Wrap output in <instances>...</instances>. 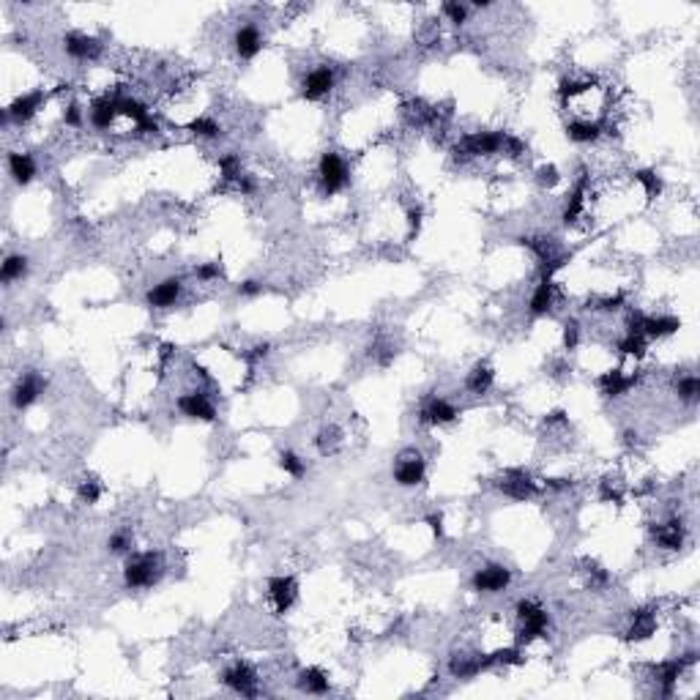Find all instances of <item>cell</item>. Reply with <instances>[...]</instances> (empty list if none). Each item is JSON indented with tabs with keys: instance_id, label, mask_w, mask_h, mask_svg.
I'll return each mask as SVG.
<instances>
[{
	"instance_id": "obj_26",
	"label": "cell",
	"mask_w": 700,
	"mask_h": 700,
	"mask_svg": "<svg viewBox=\"0 0 700 700\" xmlns=\"http://www.w3.org/2000/svg\"><path fill=\"white\" fill-rule=\"evenodd\" d=\"M599 132H602V126H599V123H591V121H575V123L566 126V134H569V140H575V143H594V140L599 137Z\"/></svg>"
},
{
	"instance_id": "obj_10",
	"label": "cell",
	"mask_w": 700,
	"mask_h": 700,
	"mask_svg": "<svg viewBox=\"0 0 700 700\" xmlns=\"http://www.w3.org/2000/svg\"><path fill=\"white\" fill-rule=\"evenodd\" d=\"M41 101H44V93H41V90H36V93H25V96H16V99L5 107V118L16 121V123H27V121L36 115V110L41 107Z\"/></svg>"
},
{
	"instance_id": "obj_42",
	"label": "cell",
	"mask_w": 700,
	"mask_h": 700,
	"mask_svg": "<svg viewBox=\"0 0 700 700\" xmlns=\"http://www.w3.org/2000/svg\"><path fill=\"white\" fill-rule=\"evenodd\" d=\"M80 498H82L85 503H96V500L101 498V487H99V481H93V479L88 481V479H85V481L80 484Z\"/></svg>"
},
{
	"instance_id": "obj_3",
	"label": "cell",
	"mask_w": 700,
	"mask_h": 700,
	"mask_svg": "<svg viewBox=\"0 0 700 700\" xmlns=\"http://www.w3.org/2000/svg\"><path fill=\"white\" fill-rule=\"evenodd\" d=\"M517 616H520V621H522V635H520V640H533V638H539V635L547 632L550 618H547V613H544L536 602H531V599L517 602Z\"/></svg>"
},
{
	"instance_id": "obj_56",
	"label": "cell",
	"mask_w": 700,
	"mask_h": 700,
	"mask_svg": "<svg viewBox=\"0 0 700 700\" xmlns=\"http://www.w3.org/2000/svg\"><path fill=\"white\" fill-rule=\"evenodd\" d=\"M547 487H553V490H564V487H569V481H566V479H550V481H547Z\"/></svg>"
},
{
	"instance_id": "obj_41",
	"label": "cell",
	"mask_w": 700,
	"mask_h": 700,
	"mask_svg": "<svg viewBox=\"0 0 700 700\" xmlns=\"http://www.w3.org/2000/svg\"><path fill=\"white\" fill-rule=\"evenodd\" d=\"M586 88H591V82H577V80H561V85H558V93H561V99H572V96L583 93Z\"/></svg>"
},
{
	"instance_id": "obj_32",
	"label": "cell",
	"mask_w": 700,
	"mask_h": 700,
	"mask_svg": "<svg viewBox=\"0 0 700 700\" xmlns=\"http://www.w3.org/2000/svg\"><path fill=\"white\" fill-rule=\"evenodd\" d=\"M449 671H452V676H457V679H470V676L481 673V671H479V657H455L452 665H449Z\"/></svg>"
},
{
	"instance_id": "obj_5",
	"label": "cell",
	"mask_w": 700,
	"mask_h": 700,
	"mask_svg": "<svg viewBox=\"0 0 700 700\" xmlns=\"http://www.w3.org/2000/svg\"><path fill=\"white\" fill-rule=\"evenodd\" d=\"M503 137L506 134H500V132H476V134H468L460 145L466 148L468 156H487V154H498L503 148Z\"/></svg>"
},
{
	"instance_id": "obj_49",
	"label": "cell",
	"mask_w": 700,
	"mask_h": 700,
	"mask_svg": "<svg viewBox=\"0 0 700 700\" xmlns=\"http://www.w3.org/2000/svg\"><path fill=\"white\" fill-rule=\"evenodd\" d=\"M197 276H200V279H214V276H219V263H206V265H200V268H197Z\"/></svg>"
},
{
	"instance_id": "obj_46",
	"label": "cell",
	"mask_w": 700,
	"mask_h": 700,
	"mask_svg": "<svg viewBox=\"0 0 700 700\" xmlns=\"http://www.w3.org/2000/svg\"><path fill=\"white\" fill-rule=\"evenodd\" d=\"M503 148L509 151V156H520V154H525V143H522V140H517V137H503Z\"/></svg>"
},
{
	"instance_id": "obj_22",
	"label": "cell",
	"mask_w": 700,
	"mask_h": 700,
	"mask_svg": "<svg viewBox=\"0 0 700 700\" xmlns=\"http://www.w3.org/2000/svg\"><path fill=\"white\" fill-rule=\"evenodd\" d=\"M553 298H555V285L550 279H542V285L533 290L531 295V315H547L550 306H553Z\"/></svg>"
},
{
	"instance_id": "obj_23",
	"label": "cell",
	"mask_w": 700,
	"mask_h": 700,
	"mask_svg": "<svg viewBox=\"0 0 700 700\" xmlns=\"http://www.w3.org/2000/svg\"><path fill=\"white\" fill-rule=\"evenodd\" d=\"M681 328V320L679 317H646L643 320V334H649L651 339H660V337H671Z\"/></svg>"
},
{
	"instance_id": "obj_21",
	"label": "cell",
	"mask_w": 700,
	"mask_h": 700,
	"mask_svg": "<svg viewBox=\"0 0 700 700\" xmlns=\"http://www.w3.org/2000/svg\"><path fill=\"white\" fill-rule=\"evenodd\" d=\"M500 490H503V495H509L514 500H525L536 492V484L525 473H511L506 481H500Z\"/></svg>"
},
{
	"instance_id": "obj_14",
	"label": "cell",
	"mask_w": 700,
	"mask_h": 700,
	"mask_svg": "<svg viewBox=\"0 0 700 700\" xmlns=\"http://www.w3.org/2000/svg\"><path fill=\"white\" fill-rule=\"evenodd\" d=\"M260 47H263V38H260V33H257L254 25H243V27L235 30V52H238L243 60L254 58V55L260 52Z\"/></svg>"
},
{
	"instance_id": "obj_19",
	"label": "cell",
	"mask_w": 700,
	"mask_h": 700,
	"mask_svg": "<svg viewBox=\"0 0 700 700\" xmlns=\"http://www.w3.org/2000/svg\"><path fill=\"white\" fill-rule=\"evenodd\" d=\"M8 173H11V178H14V184L25 186V184L33 181L36 165H33V159H30L27 154H8Z\"/></svg>"
},
{
	"instance_id": "obj_39",
	"label": "cell",
	"mask_w": 700,
	"mask_h": 700,
	"mask_svg": "<svg viewBox=\"0 0 700 700\" xmlns=\"http://www.w3.org/2000/svg\"><path fill=\"white\" fill-rule=\"evenodd\" d=\"M337 441H339V430H334V427L323 430V433L317 435V449H320V455H331V452L337 449Z\"/></svg>"
},
{
	"instance_id": "obj_34",
	"label": "cell",
	"mask_w": 700,
	"mask_h": 700,
	"mask_svg": "<svg viewBox=\"0 0 700 700\" xmlns=\"http://www.w3.org/2000/svg\"><path fill=\"white\" fill-rule=\"evenodd\" d=\"M279 466H282L285 473H290L293 479H301V476L306 473V463H304L295 452H282V455H279Z\"/></svg>"
},
{
	"instance_id": "obj_15",
	"label": "cell",
	"mask_w": 700,
	"mask_h": 700,
	"mask_svg": "<svg viewBox=\"0 0 700 700\" xmlns=\"http://www.w3.org/2000/svg\"><path fill=\"white\" fill-rule=\"evenodd\" d=\"M635 383H638V375H624V372H618V370H613V372H607V375L599 378V389H602L605 397H621V394H627Z\"/></svg>"
},
{
	"instance_id": "obj_53",
	"label": "cell",
	"mask_w": 700,
	"mask_h": 700,
	"mask_svg": "<svg viewBox=\"0 0 700 700\" xmlns=\"http://www.w3.org/2000/svg\"><path fill=\"white\" fill-rule=\"evenodd\" d=\"M621 304H624V295L618 293V295H613V298H605V301H602V309H607V312H610V309H618Z\"/></svg>"
},
{
	"instance_id": "obj_51",
	"label": "cell",
	"mask_w": 700,
	"mask_h": 700,
	"mask_svg": "<svg viewBox=\"0 0 700 700\" xmlns=\"http://www.w3.org/2000/svg\"><path fill=\"white\" fill-rule=\"evenodd\" d=\"M408 222H411V230L416 233L419 225H422V208H411V211H408Z\"/></svg>"
},
{
	"instance_id": "obj_52",
	"label": "cell",
	"mask_w": 700,
	"mask_h": 700,
	"mask_svg": "<svg viewBox=\"0 0 700 700\" xmlns=\"http://www.w3.org/2000/svg\"><path fill=\"white\" fill-rule=\"evenodd\" d=\"M427 525H430L438 536H444V520H441V514H430V517H427Z\"/></svg>"
},
{
	"instance_id": "obj_40",
	"label": "cell",
	"mask_w": 700,
	"mask_h": 700,
	"mask_svg": "<svg viewBox=\"0 0 700 700\" xmlns=\"http://www.w3.org/2000/svg\"><path fill=\"white\" fill-rule=\"evenodd\" d=\"M487 657H490L492 665H520V662H522V657H520L517 649H500V651L487 654Z\"/></svg>"
},
{
	"instance_id": "obj_36",
	"label": "cell",
	"mask_w": 700,
	"mask_h": 700,
	"mask_svg": "<svg viewBox=\"0 0 700 700\" xmlns=\"http://www.w3.org/2000/svg\"><path fill=\"white\" fill-rule=\"evenodd\" d=\"M189 129H192L195 134H200V137H208V140L222 134L219 123H217V121H211V118H195V121L189 123Z\"/></svg>"
},
{
	"instance_id": "obj_27",
	"label": "cell",
	"mask_w": 700,
	"mask_h": 700,
	"mask_svg": "<svg viewBox=\"0 0 700 700\" xmlns=\"http://www.w3.org/2000/svg\"><path fill=\"white\" fill-rule=\"evenodd\" d=\"M654 616L649 613V610H638V613H632V629H629V638L632 640H646V638H651L654 635Z\"/></svg>"
},
{
	"instance_id": "obj_12",
	"label": "cell",
	"mask_w": 700,
	"mask_h": 700,
	"mask_svg": "<svg viewBox=\"0 0 700 700\" xmlns=\"http://www.w3.org/2000/svg\"><path fill=\"white\" fill-rule=\"evenodd\" d=\"M44 391V378L41 375H36V372H27L16 386H14V405L22 411V408H27L38 394Z\"/></svg>"
},
{
	"instance_id": "obj_25",
	"label": "cell",
	"mask_w": 700,
	"mask_h": 700,
	"mask_svg": "<svg viewBox=\"0 0 700 700\" xmlns=\"http://www.w3.org/2000/svg\"><path fill=\"white\" fill-rule=\"evenodd\" d=\"M492 378H495V372H492L487 364H476V367L470 370V375H468V381H466L468 391H473V394H484V391L492 386Z\"/></svg>"
},
{
	"instance_id": "obj_31",
	"label": "cell",
	"mask_w": 700,
	"mask_h": 700,
	"mask_svg": "<svg viewBox=\"0 0 700 700\" xmlns=\"http://www.w3.org/2000/svg\"><path fill=\"white\" fill-rule=\"evenodd\" d=\"M520 243H525L542 263H550L555 257V246L550 238H542V235H533V238H520Z\"/></svg>"
},
{
	"instance_id": "obj_35",
	"label": "cell",
	"mask_w": 700,
	"mask_h": 700,
	"mask_svg": "<svg viewBox=\"0 0 700 700\" xmlns=\"http://www.w3.org/2000/svg\"><path fill=\"white\" fill-rule=\"evenodd\" d=\"M618 350L624 353V356H643L646 353V339H643V334H629L627 339H621L618 342Z\"/></svg>"
},
{
	"instance_id": "obj_37",
	"label": "cell",
	"mask_w": 700,
	"mask_h": 700,
	"mask_svg": "<svg viewBox=\"0 0 700 700\" xmlns=\"http://www.w3.org/2000/svg\"><path fill=\"white\" fill-rule=\"evenodd\" d=\"M679 397H681L684 402H698L700 381L695 378V375H690V378H681V381H679Z\"/></svg>"
},
{
	"instance_id": "obj_18",
	"label": "cell",
	"mask_w": 700,
	"mask_h": 700,
	"mask_svg": "<svg viewBox=\"0 0 700 700\" xmlns=\"http://www.w3.org/2000/svg\"><path fill=\"white\" fill-rule=\"evenodd\" d=\"M419 419H422L424 424H449V422L457 419V408L449 405L446 400H433V402L419 413Z\"/></svg>"
},
{
	"instance_id": "obj_24",
	"label": "cell",
	"mask_w": 700,
	"mask_h": 700,
	"mask_svg": "<svg viewBox=\"0 0 700 700\" xmlns=\"http://www.w3.org/2000/svg\"><path fill=\"white\" fill-rule=\"evenodd\" d=\"M654 533H657L660 544H662V547H668V550H679V547L684 544V528H681V520H671L668 525L654 528Z\"/></svg>"
},
{
	"instance_id": "obj_54",
	"label": "cell",
	"mask_w": 700,
	"mask_h": 700,
	"mask_svg": "<svg viewBox=\"0 0 700 700\" xmlns=\"http://www.w3.org/2000/svg\"><path fill=\"white\" fill-rule=\"evenodd\" d=\"M268 350H271V345H268V342L254 345V348H252V359H265V356H268Z\"/></svg>"
},
{
	"instance_id": "obj_20",
	"label": "cell",
	"mask_w": 700,
	"mask_h": 700,
	"mask_svg": "<svg viewBox=\"0 0 700 700\" xmlns=\"http://www.w3.org/2000/svg\"><path fill=\"white\" fill-rule=\"evenodd\" d=\"M586 186H588L586 170H580V178H577V184H575V189H572V195H569V203H566V208H564V222H566V225L577 222V217L583 214V203H586Z\"/></svg>"
},
{
	"instance_id": "obj_48",
	"label": "cell",
	"mask_w": 700,
	"mask_h": 700,
	"mask_svg": "<svg viewBox=\"0 0 700 700\" xmlns=\"http://www.w3.org/2000/svg\"><path fill=\"white\" fill-rule=\"evenodd\" d=\"M129 544H132V542H129L126 533H115V536L110 539V550H112V553H123V550H129Z\"/></svg>"
},
{
	"instance_id": "obj_1",
	"label": "cell",
	"mask_w": 700,
	"mask_h": 700,
	"mask_svg": "<svg viewBox=\"0 0 700 700\" xmlns=\"http://www.w3.org/2000/svg\"><path fill=\"white\" fill-rule=\"evenodd\" d=\"M162 569H159V555L154 553H145V555H137L126 564L123 569V583L129 588H148L159 580Z\"/></svg>"
},
{
	"instance_id": "obj_4",
	"label": "cell",
	"mask_w": 700,
	"mask_h": 700,
	"mask_svg": "<svg viewBox=\"0 0 700 700\" xmlns=\"http://www.w3.org/2000/svg\"><path fill=\"white\" fill-rule=\"evenodd\" d=\"M178 408L189 419H200V422H214L217 419V408L203 391H192V394L178 397Z\"/></svg>"
},
{
	"instance_id": "obj_30",
	"label": "cell",
	"mask_w": 700,
	"mask_h": 700,
	"mask_svg": "<svg viewBox=\"0 0 700 700\" xmlns=\"http://www.w3.org/2000/svg\"><path fill=\"white\" fill-rule=\"evenodd\" d=\"M25 271H27V257H22V254H8L5 263L0 265V279H3V282H14V279L25 276Z\"/></svg>"
},
{
	"instance_id": "obj_43",
	"label": "cell",
	"mask_w": 700,
	"mask_h": 700,
	"mask_svg": "<svg viewBox=\"0 0 700 700\" xmlns=\"http://www.w3.org/2000/svg\"><path fill=\"white\" fill-rule=\"evenodd\" d=\"M558 178H561V176H558V170H555L553 165L539 167V176H536L539 186H547V189H550V186H555V184H558Z\"/></svg>"
},
{
	"instance_id": "obj_13",
	"label": "cell",
	"mask_w": 700,
	"mask_h": 700,
	"mask_svg": "<svg viewBox=\"0 0 700 700\" xmlns=\"http://www.w3.org/2000/svg\"><path fill=\"white\" fill-rule=\"evenodd\" d=\"M63 49L77 58V60H85V58H96L101 52V44L96 38H88V36H80V33H69L63 38Z\"/></svg>"
},
{
	"instance_id": "obj_29",
	"label": "cell",
	"mask_w": 700,
	"mask_h": 700,
	"mask_svg": "<svg viewBox=\"0 0 700 700\" xmlns=\"http://www.w3.org/2000/svg\"><path fill=\"white\" fill-rule=\"evenodd\" d=\"M118 112L126 115V118H132L137 126H143V123L151 118L148 110H145V104H140L137 99H123V96H118Z\"/></svg>"
},
{
	"instance_id": "obj_28",
	"label": "cell",
	"mask_w": 700,
	"mask_h": 700,
	"mask_svg": "<svg viewBox=\"0 0 700 700\" xmlns=\"http://www.w3.org/2000/svg\"><path fill=\"white\" fill-rule=\"evenodd\" d=\"M301 690L312 692V695H326L328 692V676L317 668H309L301 673Z\"/></svg>"
},
{
	"instance_id": "obj_47",
	"label": "cell",
	"mask_w": 700,
	"mask_h": 700,
	"mask_svg": "<svg viewBox=\"0 0 700 700\" xmlns=\"http://www.w3.org/2000/svg\"><path fill=\"white\" fill-rule=\"evenodd\" d=\"M238 293H241V295H260V293H263V285L254 282V279H246V282L238 285Z\"/></svg>"
},
{
	"instance_id": "obj_45",
	"label": "cell",
	"mask_w": 700,
	"mask_h": 700,
	"mask_svg": "<svg viewBox=\"0 0 700 700\" xmlns=\"http://www.w3.org/2000/svg\"><path fill=\"white\" fill-rule=\"evenodd\" d=\"M444 14H446L452 22H457V25L468 19V8L463 3H444Z\"/></svg>"
},
{
	"instance_id": "obj_8",
	"label": "cell",
	"mask_w": 700,
	"mask_h": 700,
	"mask_svg": "<svg viewBox=\"0 0 700 700\" xmlns=\"http://www.w3.org/2000/svg\"><path fill=\"white\" fill-rule=\"evenodd\" d=\"M222 681H225L230 690L246 695V698H254V695H257V676H254V671H252L249 665H243V662H238L230 671H225V679H222Z\"/></svg>"
},
{
	"instance_id": "obj_7",
	"label": "cell",
	"mask_w": 700,
	"mask_h": 700,
	"mask_svg": "<svg viewBox=\"0 0 700 700\" xmlns=\"http://www.w3.org/2000/svg\"><path fill=\"white\" fill-rule=\"evenodd\" d=\"M511 580V572L503 569V566H484L473 575V588L476 591H484V594H495V591H503Z\"/></svg>"
},
{
	"instance_id": "obj_16",
	"label": "cell",
	"mask_w": 700,
	"mask_h": 700,
	"mask_svg": "<svg viewBox=\"0 0 700 700\" xmlns=\"http://www.w3.org/2000/svg\"><path fill=\"white\" fill-rule=\"evenodd\" d=\"M115 115H118V96H101L90 107V121L96 129H110Z\"/></svg>"
},
{
	"instance_id": "obj_11",
	"label": "cell",
	"mask_w": 700,
	"mask_h": 700,
	"mask_svg": "<svg viewBox=\"0 0 700 700\" xmlns=\"http://www.w3.org/2000/svg\"><path fill=\"white\" fill-rule=\"evenodd\" d=\"M268 594H271L274 610L285 613L295 602V580L293 577H271L268 580Z\"/></svg>"
},
{
	"instance_id": "obj_44",
	"label": "cell",
	"mask_w": 700,
	"mask_h": 700,
	"mask_svg": "<svg viewBox=\"0 0 700 700\" xmlns=\"http://www.w3.org/2000/svg\"><path fill=\"white\" fill-rule=\"evenodd\" d=\"M577 342H580V326H577L575 320H569V323L564 326V345H566V350H575Z\"/></svg>"
},
{
	"instance_id": "obj_57",
	"label": "cell",
	"mask_w": 700,
	"mask_h": 700,
	"mask_svg": "<svg viewBox=\"0 0 700 700\" xmlns=\"http://www.w3.org/2000/svg\"><path fill=\"white\" fill-rule=\"evenodd\" d=\"M564 419H566V413H564V411H553V413L547 416V422H564Z\"/></svg>"
},
{
	"instance_id": "obj_9",
	"label": "cell",
	"mask_w": 700,
	"mask_h": 700,
	"mask_svg": "<svg viewBox=\"0 0 700 700\" xmlns=\"http://www.w3.org/2000/svg\"><path fill=\"white\" fill-rule=\"evenodd\" d=\"M394 479L402 487H413V484L424 481V460H422V455L419 452L402 455L400 463H397V470H394Z\"/></svg>"
},
{
	"instance_id": "obj_55",
	"label": "cell",
	"mask_w": 700,
	"mask_h": 700,
	"mask_svg": "<svg viewBox=\"0 0 700 700\" xmlns=\"http://www.w3.org/2000/svg\"><path fill=\"white\" fill-rule=\"evenodd\" d=\"M238 186H241V192H246V195L254 192V181H252L249 176H241V178H238Z\"/></svg>"
},
{
	"instance_id": "obj_2",
	"label": "cell",
	"mask_w": 700,
	"mask_h": 700,
	"mask_svg": "<svg viewBox=\"0 0 700 700\" xmlns=\"http://www.w3.org/2000/svg\"><path fill=\"white\" fill-rule=\"evenodd\" d=\"M320 186L326 195H337L348 186V167L339 159V154H334V151L323 154V159H320Z\"/></svg>"
},
{
	"instance_id": "obj_17",
	"label": "cell",
	"mask_w": 700,
	"mask_h": 700,
	"mask_svg": "<svg viewBox=\"0 0 700 700\" xmlns=\"http://www.w3.org/2000/svg\"><path fill=\"white\" fill-rule=\"evenodd\" d=\"M178 295H181V279L170 276V279L159 282V285L148 293V304H151V306H170V304H176Z\"/></svg>"
},
{
	"instance_id": "obj_33",
	"label": "cell",
	"mask_w": 700,
	"mask_h": 700,
	"mask_svg": "<svg viewBox=\"0 0 700 700\" xmlns=\"http://www.w3.org/2000/svg\"><path fill=\"white\" fill-rule=\"evenodd\" d=\"M635 181H638V184H643V189H646V197H649V200L660 197V192H662V181H660V176H657L654 170H638V173H635Z\"/></svg>"
},
{
	"instance_id": "obj_50",
	"label": "cell",
	"mask_w": 700,
	"mask_h": 700,
	"mask_svg": "<svg viewBox=\"0 0 700 700\" xmlns=\"http://www.w3.org/2000/svg\"><path fill=\"white\" fill-rule=\"evenodd\" d=\"M80 121H82L80 107H77V104H69V110H66V123H69V126H80Z\"/></svg>"
},
{
	"instance_id": "obj_38",
	"label": "cell",
	"mask_w": 700,
	"mask_h": 700,
	"mask_svg": "<svg viewBox=\"0 0 700 700\" xmlns=\"http://www.w3.org/2000/svg\"><path fill=\"white\" fill-rule=\"evenodd\" d=\"M219 170H222V178L225 181H238L241 178V162H238V156H222L219 159Z\"/></svg>"
},
{
	"instance_id": "obj_6",
	"label": "cell",
	"mask_w": 700,
	"mask_h": 700,
	"mask_svg": "<svg viewBox=\"0 0 700 700\" xmlns=\"http://www.w3.org/2000/svg\"><path fill=\"white\" fill-rule=\"evenodd\" d=\"M331 88H334V71H331L328 66H320V69L309 71L306 80L301 82V96L309 99V101H317V99H323Z\"/></svg>"
}]
</instances>
